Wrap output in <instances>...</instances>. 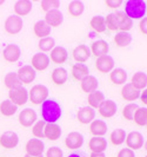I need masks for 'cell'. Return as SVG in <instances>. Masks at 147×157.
Listing matches in <instances>:
<instances>
[{"label":"cell","mask_w":147,"mask_h":157,"mask_svg":"<svg viewBox=\"0 0 147 157\" xmlns=\"http://www.w3.org/2000/svg\"><path fill=\"white\" fill-rule=\"evenodd\" d=\"M62 115L61 105L55 99H46L41 104V117L46 123H55Z\"/></svg>","instance_id":"obj_1"},{"label":"cell","mask_w":147,"mask_h":157,"mask_svg":"<svg viewBox=\"0 0 147 157\" xmlns=\"http://www.w3.org/2000/svg\"><path fill=\"white\" fill-rule=\"evenodd\" d=\"M147 12V4L144 0H127L125 2V14L133 19L145 18Z\"/></svg>","instance_id":"obj_2"},{"label":"cell","mask_w":147,"mask_h":157,"mask_svg":"<svg viewBox=\"0 0 147 157\" xmlns=\"http://www.w3.org/2000/svg\"><path fill=\"white\" fill-rule=\"evenodd\" d=\"M8 99L17 106H21L28 101V91L23 85L13 87L8 90Z\"/></svg>","instance_id":"obj_3"},{"label":"cell","mask_w":147,"mask_h":157,"mask_svg":"<svg viewBox=\"0 0 147 157\" xmlns=\"http://www.w3.org/2000/svg\"><path fill=\"white\" fill-rule=\"evenodd\" d=\"M28 99L33 104H42L46 99H48V89L45 85H34L31 90L28 91Z\"/></svg>","instance_id":"obj_4"},{"label":"cell","mask_w":147,"mask_h":157,"mask_svg":"<svg viewBox=\"0 0 147 157\" xmlns=\"http://www.w3.org/2000/svg\"><path fill=\"white\" fill-rule=\"evenodd\" d=\"M23 26H24L23 18L16 16V14L7 17L6 20H5V24H4V29H5L6 33L11 34V36H14V34L20 33L21 30H23Z\"/></svg>","instance_id":"obj_5"},{"label":"cell","mask_w":147,"mask_h":157,"mask_svg":"<svg viewBox=\"0 0 147 157\" xmlns=\"http://www.w3.org/2000/svg\"><path fill=\"white\" fill-rule=\"evenodd\" d=\"M94 66L101 73H111L114 70V59L108 55L102 56V57L97 58Z\"/></svg>","instance_id":"obj_6"},{"label":"cell","mask_w":147,"mask_h":157,"mask_svg":"<svg viewBox=\"0 0 147 157\" xmlns=\"http://www.w3.org/2000/svg\"><path fill=\"white\" fill-rule=\"evenodd\" d=\"M17 76H18L21 84H31L35 79L37 71L34 70L31 65H24L21 67H19V70L17 72Z\"/></svg>","instance_id":"obj_7"},{"label":"cell","mask_w":147,"mask_h":157,"mask_svg":"<svg viewBox=\"0 0 147 157\" xmlns=\"http://www.w3.org/2000/svg\"><path fill=\"white\" fill-rule=\"evenodd\" d=\"M21 56V50L17 44H8L2 51V57L7 63H16Z\"/></svg>","instance_id":"obj_8"},{"label":"cell","mask_w":147,"mask_h":157,"mask_svg":"<svg viewBox=\"0 0 147 157\" xmlns=\"http://www.w3.org/2000/svg\"><path fill=\"white\" fill-rule=\"evenodd\" d=\"M126 145L131 150H139L144 147V136L139 131H132L126 136Z\"/></svg>","instance_id":"obj_9"},{"label":"cell","mask_w":147,"mask_h":157,"mask_svg":"<svg viewBox=\"0 0 147 157\" xmlns=\"http://www.w3.org/2000/svg\"><path fill=\"white\" fill-rule=\"evenodd\" d=\"M26 154L31 155V156H41L44 150H45V144L41 140L38 138H32L26 143Z\"/></svg>","instance_id":"obj_10"},{"label":"cell","mask_w":147,"mask_h":157,"mask_svg":"<svg viewBox=\"0 0 147 157\" xmlns=\"http://www.w3.org/2000/svg\"><path fill=\"white\" fill-rule=\"evenodd\" d=\"M83 144H84V136L78 131H72L65 138V145L68 149L78 150L83 147Z\"/></svg>","instance_id":"obj_11"},{"label":"cell","mask_w":147,"mask_h":157,"mask_svg":"<svg viewBox=\"0 0 147 157\" xmlns=\"http://www.w3.org/2000/svg\"><path fill=\"white\" fill-rule=\"evenodd\" d=\"M20 125L24 128H30L32 126L35 122H37V112L33 109H24L23 111H20L19 113V118H18Z\"/></svg>","instance_id":"obj_12"},{"label":"cell","mask_w":147,"mask_h":157,"mask_svg":"<svg viewBox=\"0 0 147 157\" xmlns=\"http://www.w3.org/2000/svg\"><path fill=\"white\" fill-rule=\"evenodd\" d=\"M31 64V66L35 71H45L50 66V57L42 52H38L33 55Z\"/></svg>","instance_id":"obj_13"},{"label":"cell","mask_w":147,"mask_h":157,"mask_svg":"<svg viewBox=\"0 0 147 157\" xmlns=\"http://www.w3.org/2000/svg\"><path fill=\"white\" fill-rule=\"evenodd\" d=\"M72 56H73V58H74V60L77 63L84 64L85 62H87L90 59V57L92 56V53H91V50L88 48L87 45L81 44V45H78L77 47L73 48Z\"/></svg>","instance_id":"obj_14"},{"label":"cell","mask_w":147,"mask_h":157,"mask_svg":"<svg viewBox=\"0 0 147 157\" xmlns=\"http://www.w3.org/2000/svg\"><path fill=\"white\" fill-rule=\"evenodd\" d=\"M19 144V137L14 131H5L0 136V145L5 149H13Z\"/></svg>","instance_id":"obj_15"},{"label":"cell","mask_w":147,"mask_h":157,"mask_svg":"<svg viewBox=\"0 0 147 157\" xmlns=\"http://www.w3.org/2000/svg\"><path fill=\"white\" fill-rule=\"evenodd\" d=\"M116 109H118V105H116V103L114 101H112V99H105L102 104H101L100 106H99V113H100L101 117L104 118H111L113 117L114 115L116 113Z\"/></svg>","instance_id":"obj_16"},{"label":"cell","mask_w":147,"mask_h":157,"mask_svg":"<svg viewBox=\"0 0 147 157\" xmlns=\"http://www.w3.org/2000/svg\"><path fill=\"white\" fill-rule=\"evenodd\" d=\"M64 21V17L60 10H52L48 11L45 14V23L51 27H58Z\"/></svg>","instance_id":"obj_17"},{"label":"cell","mask_w":147,"mask_h":157,"mask_svg":"<svg viewBox=\"0 0 147 157\" xmlns=\"http://www.w3.org/2000/svg\"><path fill=\"white\" fill-rule=\"evenodd\" d=\"M94 117H95V111L90 106H84V108L79 109L77 112L78 121L81 124H91L94 121Z\"/></svg>","instance_id":"obj_18"},{"label":"cell","mask_w":147,"mask_h":157,"mask_svg":"<svg viewBox=\"0 0 147 157\" xmlns=\"http://www.w3.org/2000/svg\"><path fill=\"white\" fill-rule=\"evenodd\" d=\"M90 50H91V53H92L93 56H95L97 58L102 57V56H106L109 51L108 43L101 39L97 40V41H93Z\"/></svg>","instance_id":"obj_19"},{"label":"cell","mask_w":147,"mask_h":157,"mask_svg":"<svg viewBox=\"0 0 147 157\" xmlns=\"http://www.w3.org/2000/svg\"><path fill=\"white\" fill-rule=\"evenodd\" d=\"M44 136L45 138L50 141H57L61 136V128L57 123H46L45 130H44Z\"/></svg>","instance_id":"obj_20"},{"label":"cell","mask_w":147,"mask_h":157,"mask_svg":"<svg viewBox=\"0 0 147 157\" xmlns=\"http://www.w3.org/2000/svg\"><path fill=\"white\" fill-rule=\"evenodd\" d=\"M68 59V52L65 47L62 46H55L51 51V57L50 60H52L55 64H64Z\"/></svg>","instance_id":"obj_21"},{"label":"cell","mask_w":147,"mask_h":157,"mask_svg":"<svg viewBox=\"0 0 147 157\" xmlns=\"http://www.w3.org/2000/svg\"><path fill=\"white\" fill-rule=\"evenodd\" d=\"M121 97L127 102H134L140 97V91L137 90L131 83H126L121 89Z\"/></svg>","instance_id":"obj_22"},{"label":"cell","mask_w":147,"mask_h":157,"mask_svg":"<svg viewBox=\"0 0 147 157\" xmlns=\"http://www.w3.org/2000/svg\"><path fill=\"white\" fill-rule=\"evenodd\" d=\"M90 132L93 135V137H102L107 132L106 122L101 119H94L90 124Z\"/></svg>","instance_id":"obj_23"},{"label":"cell","mask_w":147,"mask_h":157,"mask_svg":"<svg viewBox=\"0 0 147 157\" xmlns=\"http://www.w3.org/2000/svg\"><path fill=\"white\" fill-rule=\"evenodd\" d=\"M32 2L30 0H19L14 4V13L18 17H25L30 14L32 11Z\"/></svg>","instance_id":"obj_24"},{"label":"cell","mask_w":147,"mask_h":157,"mask_svg":"<svg viewBox=\"0 0 147 157\" xmlns=\"http://www.w3.org/2000/svg\"><path fill=\"white\" fill-rule=\"evenodd\" d=\"M98 85H99L98 79L95 78L94 76H91V75L87 76L85 79H83L80 82V87L86 94H91V92L97 91L98 90Z\"/></svg>","instance_id":"obj_25"},{"label":"cell","mask_w":147,"mask_h":157,"mask_svg":"<svg viewBox=\"0 0 147 157\" xmlns=\"http://www.w3.org/2000/svg\"><path fill=\"white\" fill-rule=\"evenodd\" d=\"M118 21V27L121 32H128L133 26V20L125 14V12H116L114 13Z\"/></svg>","instance_id":"obj_26"},{"label":"cell","mask_w":147,"mask_h":157,"mask_svg":"<svg viewBox=\"0 0 147 157\" xmlns=\"http://www.w3.org/2000/svg\"><path fill=\"white\" fill-rule=\"evenodd\" d=\"M88 149L92 152H104L107 149V141L104 137H92L88 142Z\"/></svg>","instance_id":"obj_27"},{"label":"cell","mask_w":147,"mask_h":157,"mask_svg":"<svg viewBox=\"0 0 147 157\" xmlns=\"http://www.w3.org/2000/svg\"><path fill=\"white\" fill-rule=\"evenodd\" d=\"M33 32H34V36L38 37L40 39L42 38H46L51 34V26H48L45 20H39L34 24L33 26Z\"/></svg>","instance_id":"obj_28"},{"label":"cell","mask_w":147,"mask_h":157,"mask_svg":"<svg viewBox=\"0 0 147 157\" xmlns=\"http://www.w3.org/2000/svg\"><path fill=\"white\" fill-rule=\"evenodd\" d=\"M131 84L135 87L137 90H145L147 86V73L139 71V72H135L131 79Z\"/></svg>","instance_id":"obj_29"},{"label":"cell","mask_w":147,"mask_h":157,"mask_svg":"<svg viewBox=\"0 0 147 157\" xmlns=\"http://www.w3.org/2000/svg\"><path fill=\"white\" fill-rule=\"evenodd\" d=\"M72 76L75 80H83L85 79L87 76H90V70H88V66L85 64H80L77 63L72 66Z\"/></svg>","instance_id":"obj_30"},{"label":"cell","mask_w":147,"mask_h":157,"mask_svg":"<svg viewBox=\"0 0 147 157\" xmlns=\"http://www.w3.org/2000/svg\"><path fill=\"white\" fill-rule=\"evenodd\" d=\"M51 78L55 85H64L68 78L67 70L64 67H55L51 73Z\"/></svg>","instance_id":"obj_31"},{"label":"cell","mask_w":147,"mask_h":157,"mask_svg":"<svg viewBox=\"0 0 147 157\" xmlns=\"http://www.w3.org/2000/svg\"><path fill=\"white\" fill-rule=\"evenodd\" d=\"M109 79L116 85H123V84L125 85V83L127 80V72L124 69H120V67L114 69L109 73Z\"/></svg>","instance_id":"obj_32"},{"label":"cell","mask_w":147,"mask_h":157,"mask_svg":"<svg viewBox=\"0 0 147 157\" xmlns=\"http://www.w3.org/2000/svg\"><path fill=\"white\" fill-rule=\"evenodd\" d=\"M88 106L92 108V109H99L102 102L105 101V94H102L101 91H94V92H91L88 94Z\"/></svg>","instance_id":"obj_33"},{"label":"cell","mask_w":147,"mask_h":157,"mask_svg":"<svg viewBox=\"0 0 147 157\" xmlns=\"http://www.w3.org/2000/svg\"><path fill=\"white\" fill-rule=\"evenodd\" d=\"M114 43L119 47H127L132 43V36L130 32H116L114 36Z\"/></svg>","instance_id":"obj_34"},{"label":"cell","mask_w":147,"mask_h":157,"mask_svg":"<svg viewBox=\"0 0 147 157\" xmlns=\"http://www.w3.org/2000/svg\"><path fill=\"white\" fill-rule=\"evenodd\" d=\"M18 111V106L14 105L9 99H6L0 103V113L5 117H11Z\"/></svg>","instance_id":"obj_35"},{"label":"cell","mask_w":147,"mask_h":157,"mask_svg":"<svg viewBox=\"0 0 147 157\" xmlns=\"http://www.w3.org/2000/svg\"><path fill=\"white\" fill-rule=\"evenodd\" d=\"M90 26L92 27V30L97 33H104L106 32V25H105V17L102 16H94L90 20Z\"/></svg>","instance_id":"obj_36"},{"label":"cell","mask_w":147,"mask_h":157,"mask_svg":"<svg viewBox=\"0 0 147 157\" xmlns=\"http://www.w3.org/2000/svg\"><path fill=\"white\" fill-rule=\"evenodd\" d=\"M67 11H68V13H70L72 17L79 18V17L84 13V11H85V5H84L83 1L74 0V1L70 2L68 7H67Z\"/></svg>","instance_id":"obj_37"},{"label":"cell","mask_w":147,"mask_h":157,"mask_svg":"<svg viewBox=\"0 0 147 157\" xmlns=\"http://www.w3.org/2000/svg\"><path fill=\"white\" fill-rule=\"evenodd\" d=\"M126 131L123 129H116L111 132L109 140L112 142L113 145H121L125 141H126Z\"/></svg>","instance_id":"obj_38"},{"label":"cell","mask_w":147,"mask_h":157,"mask_svg":"<svg viewBox=\"0 0 147 157\" xmlns=\"http://www.w3.org/2000/svg\"><path fill=\"white\" fill-rule=\"evenodd\" d=\"M133 122L139 126L147 125V109L146 108H138V110L135 111Z\"/></svg>","instance_id":"obj_39"},{"label":"cell","mask_w":147,"mask_h":157,"mask_svg":"<svg viewBox=\"0 0 147 157\" xmlns=\"http://www.w3.org/2000/svg\"><path fill=\"white\" fill-rule=\"evenodd\" d=\"M4 84H5V86L7 87L8 90L21 85L20 80H19L18 76H17V72H9V73H7L5 76V78H4Z\"/></svg>","instance_id":"obj_40"},{"label":"cell","mask_w":147,"mask_h":157,"mask_svg":"<svg viewBox=\"0 0 147 157\" xmlns=\"http://www.w3.org/2000/svg\"><path fill=\"white\" fill-rule=\"evenodd\" d=\"M38 47L40 48V51L44 53V52H48V51H52L55 47V40L52 37H46V38H42V39L39 40Z\"/></svg>","instance_id":"obj_41"},{"label":"cell","mask_w":147,"mask_h":157,"mask_svg":"<svg viewBox=\"0 0 147 157\" xmlns=\"http://www.w3.org/2000/svg\"><path fill=\"white\" fill-rule=\"evenodd\" d=\"M45 125H46V122H44V121H37L33 124V126H32V134L34 136V138H38V140L45 138V136H44Z\"/></svg>","instance_id":"obj_42"},{"label":"cell","mask_w":147,"mask_h":157,"mask_svg":"<svg viewBox=\"0 0 147 157\" xmlns=\"http://www.w3.org/2000/svg\"><path fill=\"white\" fill-rule=\"evenodd\" d=\"M138 105L135 103H130L127 105H125L124 109H123V116L124 118H126L127 121H133V117H134V113L135 111L138 110Z\"/></svg>","instance_id":"obj_43"},{"label":"cell","mask_w":147,"mask_h":157,"mask_svg":"<svg viewBox=\"0 0 147 157\" xmlns=\"http://www.w3.org/2000/svg\"><path fill=\"white\" fill-rule=\"evenodd\" d=\"M105 25H106V29H108L109 31H116L119 30L118 27V21H116V18L114 13H109L105 17Z\"/></svg>","instance_id":"obj_44"},{"label":"cell","mask_w":147,"mask_h":157,"mask_svg":"<svg viewBox=\"0 0 147 157\" xmlns=\"http://www.w3.org/2000/svg\"><path fill=\"white\" fill-rule=\"evenodd\" d=\"M40 6H41L42 11L48 12V11H52V10H59L60 2L58 0H44V1H41Z\"/></svg>","instance_id":"obj_45"},{"label":"cell","mask_w":147,"mask_h":157,"mask_svg":"<svg viewBox=\"0 0 147 157\" xmlns=\"http://www.w3.org/2000/svg\"><path fill=\"white\" fill-rule=\"evenodd\" d=\"M62 150L59 147H51L46 151V157H62Z\"/></svg>","instance_id":"obj_46"},{"label":"cell","mask_w":147,"mask_h":157,"mask_svg":"<svg viewBox=\"0 0 147 157\" xmlns=\"http://www.w3.org/2000/svg\"><path fill=\"white\" fill-rule=\"evenodd\" d=\"M116 157H135V154H134L133 150L128 149V148H125V149H121L118 152Z\"/></svg>","instance_id":"obj_47"},{"label":"cell","mask_w":147,"mask_h":157,"mask_svg":"<svg viewBox=\"0 0 147 157\" xmlns=\"http://www.w3.org/2000/svg\"><path fill=\"white\" fill-rule=\"evenodd\" d=\"M123 1L121 0H106L105 1V5L109 8H118L121 6Z\"/></svg>","instance_id":"obj_48"},{"label":"cell","mask_w":147,"mask_h":157,"mask_svg":"<svg viewBox=\"0 0 147 157\" xmlns=\"http://www.w3.org/2000/svg\"><path fill=\"white\" fill-rule=\"evenodd\" d=\"M139 30L142 34L147 36V17L142 18L139 23Z\"/></svg>","instance_id":"obj_49"},{"label":"cell","mask_w":147,"mask_h":157,"mask_svg":"<svg viewBox=\"0 0 147 157\" xmlns=\"http://www.w3.org/2000/svg\"><path fill=\"white\" fill-rule=\"evenodd\" d=\"M139 98H140V101L144 103L145 105H147V87L142 91V92H141V94H140Z\"/></svg>","instance_id":"obj_50"},{"label":"cell","mask_w":147,"mask_h":157,"mask_svg":"<svg viewBox=\"0 0 147 157\" xmlns=\"http://www.w3.org/2000/svg\"><path fill=\"white\" fill-rule=\"evenodd\" d=\"M67 157H86L85 156V154L84 152H78V151H75V152H72V154H70Z\"/></svg>","instance_id":"obj_51"},{"label":"cell","mask_w":147,"mask_h":157,"mask_svg":"<svg viewBox=\"0 0 147 157\" xmlns=\"http://www.w3.org/2000/svg\"><path fill=\"white\" fill-rule=\"evenodd\" d=\"M90 157H106L105 152H92Z\"/></svg>","instance_id":"obj_52"},{"label":"cell","mask_w":147,"mask_h":157,"mask_svg":"<svg viewBox=\"0 0 147 157\" xmlns=\"http://www.w3.org/2000/svg\"><path fill=\"white\" fill-rule=\"evenodd\" d=\"M24 157H44V156H42V155H41V156H31V155H27V154H26Z\"/></svg>","instance_id":"obj_53"},{"label":"cell","mask_w":147,"mask_h":157,"mask_svg":"<svg viewBox=\"0 0 147 157\" xmlns=\"http://www.w3.org/2000/svg\"><path fill=\"white\" fill-rule=\"evenodd\" d=\"M144 147H145V150L147 151V141L145 142V143H144Z\"/></svg>","instance_id":"obj_54"},{"label":"cell","mask_w":147,"mask_h":157,"mask_svg":"<svg viewBox=\"0 0 147 157\" xmlns=\"http://www.w3.org/2000/svg\"><path fill=\"white\" fill-rule=\"evenodd\" d=\"M2 4H4V1H2V0H0V5H2Z\"/></svg>","instance_id":"obj_55"},{"label":"cell","mask_w":147,"mask_h":157,"mask_svg":"<svg viewBox=\"0 0 147 157\" xmlns=\"http://www.w3.org/2000/svg\"><path fill=\"white\" fill-rule=\"evenodd\" d=\"M145 157H147V155H146V156H145Z\"/></svg>","instance_id":"obj_56"},{"label":"cell","mask_w":147,"mask_h":157,"mask_svg":"<svg viewBox=\"0 0 147 157\" xmlns=\"http://www.w3.org/2000/svg\"><path fill=\"white\" fill-rule=\"evenodd\" d=\"M146 128H147V125H146Z\"/></svg>","instance_id":"obj_57"}]
</instances>
